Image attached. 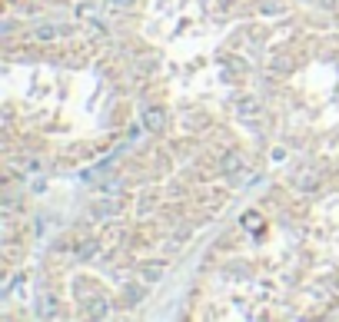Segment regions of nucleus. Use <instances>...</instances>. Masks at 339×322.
I'll use <instances>...</instances> for the list:
<instances>
[{
	"mask_svg": "<svg viewBox=\"0 0 339 322\" xmlns=\"http://www.w3.org/2000/svg\"><path fill=\"white\" fill-rule=\"evenodd\" d=\"M220 170L223 173H236L243 170V156H240V150H226L223 160H220Z\"/></svg>",
	"mask_w": 339,
	"mask_h": 322,
	"instance_id": "nucleus-2",
	"label": "nucleus"
},
{
	"mask_svg": "<svg viewBox=\"0 0 339 322\" xmlns=\"http://www.w3.org/2000/svg\"><path fill=\"white\" fill-rule=\"evenodd\" d=\"M320 183V176H313L309 170H302V176H296V186H302V190H313Z\"/></svg>",
	"mask_w": 339,
	"mask_h": 322,
	"instance_id": "nucleus-6",
	"label": "nucleus"
},
{
	"mask_svg": "<svg viewBox=\"0 0 339 322\" xmlns=\"http://www.w3.org/2000/svg\"><path fill=\"white\" fill-rule=\"evenodd\" d=\"M37 316L40 319H50V316H56V299L50 296V292H43L37 299Z\"/></svg>",
	"mask_w": 339,
	"mask_h": 322,
	"instance_id": "nucleus-4",
	"label": "nucleus"
},
{
	"mask_svg": "<svg viewBox=\"0 0 339 322\" xmlns=\"http://www.w3.org/2000/svg\"><path fill=\"white\" fill-rule=\"evenodd\" d=\"M96 249H100V243H96V239H83V243H76L74 256L80 259V263H90V259H96Z\"/></svg>",
	"mask_w": 339,
	"mask_h": 322,
	"instance_id": "nucleus-1",
	"label": "nucleus"
},
{
	"mask_svg": "<svg viewBox=\"0 0 339 322\" xmlns=\"http://www.w3.org/2000/svg\"><path fill=\"white\" fill-rule=\"evenodd\" d=\"M163 126H167V110H160V107H150V110H147V130L160 133Z\"/></svg>",
	"mask_w": 339,
	"mask_h": 322,
	"instance_id": "nucleus-3",
	"label": "nucleus"
},
{
	"mask_svg": "<svg viewBox=\"0 0 339 322\" xmlns=\"http://www.w3.org/2000/svg\"><path fill=\"white\" fill-rule=\"evenodd\" d=\"M143 296H147V289H143V286H136V289H127V299H130V303H140V299H143Z\"/></svg>",
	"mask_w": 339,
	"mask_h": 322,
	"instance_id": "nucleus-8",
	"label": "nucleus"
},
{
	"mask_svg": "<svg viewBox=\"0 0 339 322\" xmlns=\"http://www.w3.org/2000/svg\"><path fill=\"white\" fill-rule=\"evenodd\" d=\"M322 7H329V10H333V7H336V0H320Z\"/></svg>",
	"mask_w": 339,
	"mask_h": 322,
	"instance_id": "nucleus-10",
	"label": "nucleus"
},
{
	"mask_svg": "<svg viewBox=\"0 0 339 322\" xmlns=\"http://www.w3.org/2000/svg\"><path fill=\"white\" fill-rule=\"evenodd\" d=\"M140 276H143V283H160V279H163V263L140 266Z\"/></svg>",
	"mask_w": 339,
	"mask_h": 322,
	"instance_id": "nucleus-5",
	"label": "nucleus"
},
{
	"mask_svg": "<svg viewBox=\"0 0 339 322\" xmlns=\"http://www.w3.org/2000/svg\"><path fill=\"white\" fill-rule=\"evenodd\" d=\"M34 37L40 40H50V37H60V27H37V34Z\"/></svg>",
	"mask_w": 339,
	"mask_h": 322,
	"instance_id": "nucleus-7",
	"label": "nucleus"
},
{
	"mask_svg": "<svg viewBox=\"0 0 339 322\" xmlns=\"http://www.w3.org/2000/svg\"><path fill=\"white\" fill-rule=\"evenodd\" d=\"M107 7H133V0H107Z\"/></svg>",
	"mask_w": 339,
	"mask_h": 322,
	"instance_id": "nucleus-9",
	"label": "nucleus"
}]
</instances>
